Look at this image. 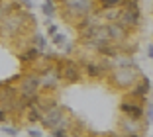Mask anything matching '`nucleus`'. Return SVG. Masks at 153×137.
Listing matches in <instances>:
<instances>
[{
	"instance_id": "nucleus-1",
	"label": "nucleus",
	"mask_w": 153,
	"mask_h": 137,
	"mask_svg": "<svg viewBox=\"0 0 153 137\" xmlns=\"http://www.w3.org/2000/svg\"><path fill=\"white\" fill-rule=\"evenodd\" d=\"M27 26L36 30V18L27 10L20 8L0 18V36L6 39H18L20 36L27 33Z\"/></svg>"
},
{
	"instance_id": "nucleus-14",
	"label": "nucleus",
	"mask_w": 153,
	"mask_h": 137,
	"mask_svg": "<svg viewBox=\"0 0 153 137\" xmlns=\"http://www.w3.org/2000/svg\"><path fill=\"white\" fill-rule=\"evenodd\" d=\"M41 14H43L47 20L57 16V2H55V0H45L43 4H41Z\"/></svg>"
},
{
	"instance_id": "nucleus-3",
	"label": "nucleus",
	"mask_w": 153,
	"mask_h": 137,
	"mask_svg": "<svg viewBox=\"0 0 153 137\" xmlns=\"http://www.w3.org/2000/svg\"><path fill=\"white\" fill-rule=\"evenodd\" d=\"M94 10H98L96 0H61L57 6L61 18L69 24H76L81 18L92 14Z\"/></svg>"
},
{
	"instance_id": "nucleus-18",
	"label": "nucleus",
	"mask_w": 153,
	"mask_h": 137,
	"mask_svg": "<svg viewBox=\"0 0 153 137\" xmlns=\"http://www.w3.org/2000/svg\"><path fill=\"white\" fill-rule=\"evenodd\" d=\"M61 49H63V55H65V57H71L73 51H75V43H71V41L67 39V41H65V45H63Z\"/></svg>"
},
{
	"instance_id": "nucleus-4",
	"label": "nucleus",
	"mask_w": 153,
	"mask_h": 137,
	"mask_svg": "<svg viewBox=\"0 0 153 137\" xmlns=\"http://www.w3.org/2000/svg\"><path fill=\"white\" fill-rule=\"evenodd\" d=\"M141 76L137 65H131V67H112L106 75V80L108 84H112L114 88L122 90V92H128L135 84V80Z\"/></svg>"
},
{
	"instance_id": "nucleus-13",
	"label": "nucleus",
	"mask_w": 153,
	"mask_h": 137,
	"mask_svg": "<svg viewBox=\"0 0 153 137\" xmlns=\"http://www.w3.org/2000/svg\"><path fill=\"white\" fill-rule=\"evenodd\" d=\"M30 41H32V45L39 51V53H45V51H47V43H49V41H47V37H45L41 31L33 30V33L30 36Z\"/></svg>"
},
{
	"instance_id": "nucleus-11",
	"label": "nucleus",
	"mask_w": 153,
	"mask_h": 137,
	"mask_svg": "<svg viewBox=\"0 0 153 137\" xmlns=\"http://www.w3.org/2000/svg\"><path fill=\"white\" fill-rule=\"evenodd\" d=\"M106 30H108V37H110V41H112V43H116L118 47H120L122 43H126V41L131 37V31H130V30H126L124 26H120L118 22H110V24H106Z\"/></svg>"
},
{
	"instance_id": "nucleus-21",
	"label": "nucleus",
	"mask_w": 153,
	"mask_h": 137,
	"mask_svg": "<svg viewBox=\"0 0 153 137\" xmlns=\"http://www.w3.org/2000/svg\"><path fill=\"white\" fill-rule=\"evenodd\" d=\"M18 4L22 6L24 10H32L33 8V0H18Z\"/></svg>"
},
{
	"instance_id": "nucleus-15",
	"label": "nucleus",
	"mask_w": 153,
	"mask_h": 137,
	"mask_svg": "<svg viewBox=\"0 0 153 137\" xmlns=\"http://www.w3.org/2000/svg\"><path fill=\"white\" fill-rule=\"evenodd\" d=\"M98 10H108V8H122L124 0H96Z\"/></svg>"
},
{
	"instance_id": "nucleus-9",
	"label": "nucleus",
	"mask_w": 153,
	"mask_h": 137,
	"mask_svg": "<svg viewBox=\"0 0 153 137\" xmlns=\"http://www.w3.org/2000/svg\"><path fill=\"white\" fill-rule=\"evenodd\" d=\"M120 112L126 116V118L143 119V116H145V104H141L140 100H135V98L124 94V98H122V102H120Z\"/></svg>"
},
{
	"instance_id": "nucleus-6",
	"label": "nucleus",
	"mask_w": 153,
	"mask_h": 137,
	"mask_svg": "<svg viewBox=\"0 0 153 137\" xmlns=\"http://www.w3.org/2000/svg\"><path fill=\"white\" fill-rule=\"evenodd\" d=\"M118 129H120V133H118L120 137H143L147 133L149 125L143 119H134L122 116L120 121H118Z\"/></svg>"
},
{
	"instance_id": "nucleus-20",
	"label": "nucleus",
	"mask_w": 153,
	"mask_h": 137,
	"mask_svg": "<svg viewBox=\"0 0 153 137\" xmlns=\"http://www.w3.org/2000/svg\"><path fill=\"white\" fill-rule=\"evenodd\" d=\"M8 121H10V114H8V110L0 106V125H2V124H8Z\"/></svg>"
},
{
	"instance_id": "nucleus-5",
	"label": "nucleus",
	"mask_w": 153,
	"mask_h": 137,
	"mask_svg": "<svg viewBox=\"0 0 153 137\" xmlns=\"http://www.w3.org/2000/svg\"><path fill=\"white\" fill-rule=\"evenodd\" d=\"M16 90H18V96L26 98V100H32L33 96L39 94V76L36 71H27V73H20V78L16 80Z\"/></svg>"
},
{
	"instance_id": "nucleus-7",
	"label": "nucleus",
	"mask_w": 153,
	"mask_h": 137,
	"mask_svg": "<svg viewBox=\"0 0 153 137\" xmlns=\"http://www.w3.org/2000/svg\"><path fill=\"white\" fill-rule=\"evenodd\" d=\"M120 26H124L126 30L135 31L143 26V14H141V6L140 8H120V16L116 20Z\"/></svg>"
},
{
	"instance_id": "nucleus-19",
	"label": "nucleus",
	"mask_w": 153,
	"mask_h": 137,
	"mask_svg": "<svg viewBox=\"0 0 153 137\" xmlns=\"http://www.w3.org/2000/svg\"><path fill=\"white\" fill-rule=\"evenodd\" d=\"M26 133L30 137H43V131H41V129H37V127H33V125H30V127L26 129Z\"/></svg>"
},
{
	"instance_id": "nucleus-16",
	"label": "nucleus",
	"mask_w": 153,
	"mask_h": 137,
	"mask_svg": "<svg viewBox=\"0 0 153 137\" xmlns=\"http://www.w3.org/2000/svg\"><path fill=\"white\" fill-rule=\"evenodd\" d=\"M0 131L4 133L6 137H16L20 133V127L16 124H2L0 125Z\"/></svg>"
},
{
	"instance_id": "nucleus-23",
	"label": "nucleus",
	"mask_w": 153,
	"mask_h": 137,
	"mask_svg": "<svg viewBox=\"0 0 153 137\" xmlns=\"http://www.w3.org/2000/svg\"><path fill=\"white\" fill-rule=\"evenodd\" d=\"M147 57H153V43H149L147 47Z\"/></svg>"
},
{
	"instance_id": "nucleus-17",
	"label": "nucleus",
	"mask_w": 153,
	"mask_h": 137,
	"mask_svg": "<svg viewBox=\"0 0 153 137\" xmlns=\"http://www.w3.org/2000/svg\"><path fill=\"white\" fill-rule=\"evenodd\" d=\"M65 41H67V36H65V33H61V31H57V33H53V36H51V45H55L57 49L63 47Z\"/></svg>"
},
{
	"instance_id": "nucleus-8",
	"label": "nucleus",
	"mask_w": 153,
	"mask_h": 137,
	"mask_svg": "<svg viewBox=\"0 0 153 137\" xmlns=\"http://www.w3.org/2000/svg\"><path fill=\"white\" fill-rule=\"evenodd\" d=\"M61 80L67 84H76L82 80V69H81V63L76 59L71 57H65L63 59V65H61Z\"/></svg>"
},
{
	"instance_id": "nucleus-2",
	"label": "nucleus",
	"mask_w": 153,
	"mask_h": 137,
	"mask_svg": "<svg viewBox=\"0 0 153 137\" xmlns=\"http://www.w3.org/2000/svg\"><path fill=\"white\" fill-rule=\"evenodd\" d=\"M75 121V116H71V112L61 104V102H55L49 108H45L39 114V121L37 124L43 129L51 131V129H65V131H71V125Z\"/></svg>"
},
{
	"instance_id": "nucleus-10",
	"label": "nucleus",
	"mask_w": 153,
	"mask_h": 137,
	"mask_svg": "<svg viewBox=\"0 0 153 137\" xmlns=\"http://www.w3.org/2000/svg\"><path fill=\"white\" fill-rule=\"evenodd\" d=\"M149 90H151V80H149L145 75H141L126 94H128V96H131V98H135V100H140L141 104H145V102L149 100V98H147L149 96Z\"/></svg>"
},
{
	"instance_id": "nucleus-12",
	"label": "nucleus",
	"mask_w": 153,
	"mask_h": 137,
	"mask_svg": "<svg viewBox=\"0 0 153 137\" xmlns=\"http://www.w3.org/2000/svg\"><path fill=\"white\" fill-rule=\"evenodd\" d=\"M39 57H41V53L33 47V45H30V47H26L24 51H20V53H18L20 61H22L24 65H30V67H33V63H36V61H39Z\"/></svg>"
},
{
	"instance_id": "nucleus-22",
	"label": "nucleus",
	"mask_w": 153,
	"mask_h": 137,
	"mask_svg": "<svg viewBox=\"0 0 153 137\" xmlns=\"http://www.w3.org/2000/svg\"><path fill=\"white\" fill-rule=\"evenodd\" d=\"M57 31H59V27H57V24H53V22H49V24H47V36H53V33H57Z\"/></svg>"
}]
</instances>
